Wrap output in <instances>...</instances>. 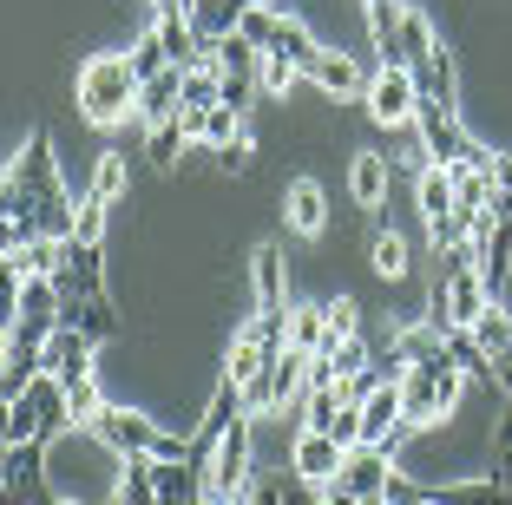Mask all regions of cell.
Listing matches in <instances>:
<instances>
[{"label":"cell","mask_w":512,"mask_h":505,"mask_svg":"<svg viewBox=\"0 0 512 505\" xmlns=\"http://www.w3.org/2000/svg\"><path fill=\"white\" fill-rule=\"evenodd\" d=\"M0 217H7L0 223V256H7V263L40 237H73L79 204L66 197V178H60V158H53V132H46V125H33L27 145H20L14 164H7Z\"/></svg>","instance_id":"obj_1"},{"label":"cell","mask_w":512,"mask_h":505,"mask_svg":"<svg viewBox=\"0 0 512 505\" xmlns=\"http://www.w3.org/2000/svg\"><path fill=\"white\" fill-rule=\"evenodd\" d=\"M138 66H132V53H92L86 66H79V119L86 125H119V119H132L138 112Z\"/></svg>","instance_id":"obj_2"},{"label":"cell","mask_w":512,"mask_h":505,"mask_svg":"<svg viewBox=\"0 0 512 505\" xmlns=\"http://www.w3.org/2000/svg\"><path fill=\"white\" fill-rule=\"evenodd\" d=\"M460 387H467V368L440 348V355L427 361H407L401 374V407H407V427L421 433V427H440V420L460 407Z\"/></svg>","instance_id":"obj_3"},{"label":"cell","mask_w":512,"mask_h":505,"mask_svg":"<svg viewBox=\"0 0 512 505\" xmlns=\"http://www.w3.org/2000/svg\"><path fill=\"white\" fill-rule=\"evenodd\" d=\"M86 433L106 446L112 460H138V453H151V460H184V446H191V433H171V427H158V420L132 414V407H106Z\"/></svg>","instance_id":"obj_4"},{"label":"cell","mask_w":512,"mask_h":505,"mask_svg":"<svg viewBox=\"0 0 512 505\" xmlns=\"http://www.w3.org/2000/svg\"><path fill=\"white\" fill-rule=\"evenodd\" d=\"M0 505H60V492H53V446L46 440L7 446V460H0Z\"/></svg>","instance_id":"obj_5"},{"label":"cell","mask_w":512,"mask_h":505,"mask_svg":"<svg viewBox=\"0 0 512 505\" xmlns=\"http://www.w3.org/2000/svg\"><path fill=\"white\" fill-rule=\"evenodd\" d=\"M362 105H368L375 125H414V112H421V79H414V66L381 60L375 79H368V92H362Z\"/></svg>","instance_id":"obj_6"},{"label":"cell","mask_w":512,"mask_h":505,"mask_svg":"<svg viewBox=\"0 0 512 505\" xmlns=\"http://www.w3.org/2000/svg\"><path fill=\"white\" fill-rule=\"evenodd\" d=\"M440 289H447V322L453 328H473L493 309V289H486V276H480V250H453Z\"/></svg>","instance_id":"obj_7"},{"label":"cell","mask_w":512,"mask_h":505,"mask_svg":"<svg viewBox=\"0 0 512 505\" xmlns=\"http://www.w3.org/2000/svg\"><path fill=\"white\" fill-rule=\"evenodd\" d=\"M414 132H421V145H427V158H434V164H467L473 145H480V138L460 125V105H440V99H421Z\"/></svg>","instance_id":"obj_8"},{"label":"cell","mask_w":512,"mask_h":505,"mask_svg":"<svg viewBox=\"0 0 512 505\" xmlns=\"http://www.w3.org/2000/svg\"><path fill=\"white\" fill-rule=\"evenodd\" d=\"M335 486L355 492V499H388V486H394V453H388V446H368V440L348 446Z\"/></svg>","instance_id":"obj_9"},{"label":"cell","mask_w":512,"mask_h":505,"mask_svg":"<svg viewBox=\"0 0 512 505\" xmlns=\"http://www.w3.org/2000/svg\"><path fill=\"white\" fill-rule=\"evenodd\" d=\"M407 407H401V381H381L375 394L362 401V440L368 446H388V453H401V440H407Z\"/></svg>","instance_id":"obj_10"},{"label":"cell","mask_w":512,"mask_h":505,"mask_svg":"<svg viewBox=\"0 0 512 505\" xmlns=\"http://www.w3.org/2000/svg\"><path fill=\"white\" fill-rule=\"evenodd\" d=\"M53 283H60V296H106V243H79V237H66Z\"/></svg>","instance_id":"obj_11"},{"label":"cell","mask_w":512,"mask_h":505,"mask_svg":"<svg viewBox=\"0 0 512 505\" xmlns=\"http://www.w3.org/2000/svg\"><path fill=\"white\" fill-rule=\"evenodd\" d=\"M283 223L296 230V237H322V230H329V191H322L316 178H289V191H283Z\"/></svg>","instance_id":"obj_12"},{"label":"cell","mask_w":512,"mask_h":505,"mask_svg":"<svg viewBox=\"0 0 512 505\" xmlns=\"http://www.w3.org/2000/svg\"><path fill=\"white\" fill-rule=\"evenodd\" d=\"M178 112H184V66H165L158 79H145V86H138V112H132V119L151 132V125L178 119Z\"/></svg>","instance_id":"obj_13"},{"label":"cell","mask_w":512,"mask_h":505,"mask_svg":"<svg viewBox=\"0 0 512 505\" xmlns=\"http://www.w3.org/2000/svg\"><path fill=\"white\" fill-rule=\"evenodd\" d=\"M92 335L73 322H60L53 335H46V374H60V381H79V374H92Z\"/></svg>","instance_id":"obj_14"},{"label":"cell","mask_w":512,"mask_h":505,"mask_svg":"<svg viewBox=\"0 0 512 505\" xmlns=\"http://www.w3.org/2000/svg\"><path fill=\"white\" fill-rule=\"evenodd\" d=\"M342 453H348L342 440H329V433H309V427H302V433H296V446H289V466H296L302 479L329 486V479L342 473Z\"/></svg>","instance_id":"obj_15"},{"label":"cell","mask_w":512,"mask_h":505,"mask_svg":"<svg viewBox=\"0 0 512 505\" xmlns=\"http://www.w3.org/2000/svg\"><path fill=\"white\" fill-rule=\"evenodd\" d=\"M309 79H316L329 99H362L375 73H362V60H355V53H335V46H322V60L309 66Z\"/></svg>","instance_id":"obj_16"},{"label":"cell","mask_w":512,"mask_h":505,"mask_svg":"<svg viewBox=\"0 0 512 505\" xmlns=\"http://www.w3.org/2000/svg\"><path fill=\"white\" fill-rule=\"evenodd\" d=\"M250 289H256V315L289 309V283H283V243H256V256H250Z\"/></svg>","instance_id":"obj_17"},{"label":"cell","mask_w":512,"mask_h":505,"mask_svg":"<svg viewBox=\"0 0 512 505\" xmlns=\"http://www.w3.org/2000/svg\"><path fill=\"white\" fill-rule=\"evenodd\" d=\"M440 53V33L427 14H414V7H401V27H394V46H388V60L394 66H427Z\"/></svg>","instance_id":"obj_18"},{"label":"cell","mask_w":512,"mask_h":505,"mask_svg":"<svg viewBox=\"0 0 512 505\" xmlns=\"http://www.w3.org/2000/svg\"><path fill=\"white\" fill-rule=\"evenodd\" d=\"M388 158H381V151H355V158H348V197H355V204L362 210H381L388 204Z\"/></svg>","instance_id":"obj_19"},{"label":"cell","mask_w":512,"mask_h":505,"mask_svg":"<svg viewBox=\"0 0 512 505\" xmlns=\"http://www.w3.org/2000/svg\"><path fill=\"white\" fill-rule=\"evenodd\" d=\"M421 492L440 505H512V486H499L493 473L486 479H427Z\"/></svg>","instance_id":"obj_20"},{"label":"cell","mask_w":512,"mask_h":505,"mask_svg":"<svg viewBox=\"0 0 512 505\" xmlns=\"http://www.w3.org/2000/svg\"><path fill=\"white\" fill-rule=\"evenodd\" d=\"M158 40H165V53H171V66H211V46H204V33H197V20L191 14H165L158 20Z\"/></svg>","instance_id":"obj_21"},{"label":"cell","mask_w":512,"mask_h":505,"mask_svg":"<svg viewBox=\"0 0 512 505\" xmlns=\"http://www.w3.org/2000/svg\"><path fill=\"white\" fill-rule=\"evenodd\" d=\"M414 197H421V223H427V237H434L440 223L453 217V164H427L421 178H414Z\"/></svg>","instance_id":"obj_22"},{"label":"cell","mask_w":512,"mask_h":505,"mask_svg":"<svg viewBox=\"0 0 512 505\" xmlns=\"http://www.w3.org/2000/svg\"><path fill=\"white\" fill-rule=\"evenodd\" d=\"M263 53H283V60H296V66H302V79H309V66L322 60V40H316V33H309V27H302V20L283 7V20H276V40L263 46Z\"/></svg>","instance_id":"obj_23"},{"label":"cell","mask_w":512,"mask_h":505,"mask_svg":"<svg viewBox=\"0 0 512 505\" xmlns=\"http://www.w3.org/2000/svg\"><path fill=\"white\" fill-rule=\"evenodd\" d=\"M112 505H165L158 499V460H151V453L119 460V492H112Z\"/></svg>","instance_id":"obj_24"},{"label":"cell","mask_w":512,"mask_h":505,"mask_svg":"<svg viewBox=\"0 0 512 505\" xmlns=\"http://www.w3.org/2000/svg\"><path fill=\"white\" fill-rule=\"evenodd\" d=\"M322 342H329V302H289V348L322 355Z\"/></svg>","instance_id":"obj_25"},{"label":"cell","mask_w":512,"mask_h":505,"mask_svg":"<svg viewBox=\"0 0 512 505\" xmlns=\"http://www.w3.org/2000/svg\"><path fill=\"white\" fill-rule=\"evenodd\" d=\"M447 355L460 361V368H467V381H480L486 394L499 387V374H493V355H486V348L473 342V328H447Z\"/></svg>","instance_id":"obj_26"},{"label":"cell","mask_w":512,"mask_h":505,"mask_svg":"<svg viewBox=\"0 0 512 505\" xmlns=\"http://www.w3.org/2000/svg\"><path fill=\"white\" fill-rule=\"evenodd\" d=\"M243 7H250V0H197L191 20H197V33H204V46L230 40V33H237V20H243Z\"/></svg>","instance_id":"obj_27"},{"label":"cell","mask_w":512,"mask_h":505,"mask_svg":"<svg viewBox=\"0 0 512 505\" xmlns=\"http://www.w3.org/2000/svg\"><path fill=\"white\" fill-rule=\"evenodd\" d=\"M368 269H375L381 283H401L407 269H414V263H407V243L394 237V230H375V243H368Z\"/></svg>","instance_id":"obj_28"},{"label":"cell","mask_w":512,"mask_h":505,"mask_svg":"<svg viewBox=\"0 0 512 505\" xmlns=\"http://www.w3.org/2000/svg\"><path fill=\"white\" fill-rule=\"evenodd\" d=\"M414 79H421V99L460 105V92H453V86H460V79H453V53H447V46H440V53H434V60H427V66H414Z\"/></svg>","instance_id":"obj_29"},{"label":"cell","mask_w":512,"mask_h":505,"mask_svg":"<svg viewBox=\"0 0 512 505\" xmlns=\"http://www.w3.org/2000/svg\"><path fill=\"white\" fill-rule=\"evenodd\" d=\"M184 145H191V132H184V119H165V125H151V132H145V158L158 164V171H171Z\"/></svg>","instance_id":"obj_30"},{"label":"cell","mask_w":512,"mask_h":505,"mask_svg":"<svg viewBox=\"0 0 512 505\" xmlns=\"http://www.w3.org/2000/svg\"><path fill=\"white\" fill-rule=\"evenodd\" d=\"M66 401H73V420L79 427H92V420L106 414V387H99V374H79V381H66Z\"/></svg>","instance_id":"obj_31"},{"label":"cell","mask_w":512,"mask_h":505,"mask_svg":"<svg viewBox=\"0 0 512 505\" xmlns=\"http://www.w3.org/2000/svg\"><path fill=\"white\" fill-rule=\"evenodd\" d=\"M276 20H283V7H276V0H256V7H243L237 33H243L250 46H270V40H276Z\"/></svg>","instance_id":"obj_32"},{"label":"cell","mask_w":512,"mask_h":505,"mask_svg":"<svg viewBox=\"0 0 512 505\" xmlns=\"http://www.w3.org/2000/svg\"><path fill=\"white\" fill-rule=\"evenodd\" d=\"M132 66H138V79H158L171 66V53H165V40H158V20H151L145 33L132 40Z\"/></svg>","instance_id":"obj_33"},{"label":"cell","mask_w":512,"mask_h":505,"mask_svg":"<svg viewBox=\"0 0 512 505\" xmlns=\"http://www.w3.org/2000/svg\"><path fill=\"white\" fill-rule=\"evenodd\" d=\"M473 342H480L486 355H506V348H512V315L499 309V302L480 315V322H473Z\"/></svg>","instance_id":"obj_34"},{"label":"cell","mask_w":512,"mask_h":505,"mask_svg":"<svg viewBox=\"0 0 512 505\" xmlns=\"http://www.w3.org/2000/svg\"><path fill=\"white\" fill-rule=\"evenodd\" d=\"M92 197L119 204L125 197V151H99V171H92Z\"/></svg>","instance_id":"obj_35"},{"label":"cell","mask_w":512,"mask_h":505,"mask_svg":"<svg viewBox=\"0 0 512 505\" xmlns=\"http://www.w3.org/2000/svg\"><path fill=\"white\" fill-rule=\"evenodd\" d=\"M106 210H112L106 197H92V191H86V197H79V223H73V237H79V243H106Z\"/></svg>","instance_id":"obj_36"},{"label":"cell","mask_w":512,"mask_h":505,"mask_svg":"<svg viewBox=\"0 0 512 505\" xmlns=\"http://www.w3.org/2000/svg\"><path fill=\"white\" fill-rule=\"evenodd\" d=\"M302 79L296 60H283V53H263V92H276V99H289V86Z\"/></svg>","instance_id":"obj_37"},{"label":"cell","mask_w":512,"mask_h":505,"mask_svg":"<svg viewBox=\"0 0 512 505\" xmlns=\"http://www.w3.org/2000/svg\"><path fill=\"white\" fill-rule=\"evenodd\" d=\"M27 440H46L40 414H33L27 401H7V446H27Z\"/></svg>","instance_id":"obj_38"},{"label":"cell","mask_w":512,"mask_h":505,"mask_svg":"<svg viewBox=\"0 0 512 505\" xmlns=\"http://www.w3.org/2000/svg\"><path fill=\"white\" fill-rule=\"evenodd\" d=\"M348 335H362V309H355L348 296H335L329 302V342H348ZM329 342H322V348H329Z\"/></svg>","instance_id":"obj_39"},{"label":"cell","mask_w":512,"mask_h":505,"mask_svg":"<svg viewBox=\"0 0 512 505\" xmlns=\"http://www.w3.org/2000/svg\"><path fill=\"white\" fill-rule=\"evenodd\" d=\"M493 479L512 486V407H506V420H499V433H493Z\"/></svg>","instance_id":"obj_40"},{"label":"cell","mask_w":512,"mask_h":505,"mask_svg":"<svg viewBox=\"0 0 512 505\" xmlns=\"http://www.w3.org/2000/svg\"><path fill=\"white\" fill-rule=\"evenodd\" d=\"M243 505H283V473H256L250 492H243Z\"/></svg>","instance_id":"obj_41"},{"label":"cell","mask_w":512,"mask_h":505,"mask_svg":"<svg viewBox=\"0 0 512 505\" xmlns=\"http://www.w3.org/2000/svg\"><path fill=\"white\" fill-rule=\"evenodd\" d=\"M217 164H224L230 178H243V171H250V164H256V145H250V132H243L237 145H224V151H217Z\"/></svg>","instance_id":"obj_42"},{"label":"cell","mask_w":512,"mask_h":505,"mask_svg":"<svg viewBox=\"0 0 512 505\" xmlns=\"http://www.w3.org/2000/svg\"><path fill=\"white\" fill-rule=\"evenodd\" d=\"M493 374H499V394H506V407H512V348H506V355H493Z\"/></svg>","instance_id":"obj_43"},{"label":"cell","mask_w":512,"mask_h":505,"mask_svg":"<svg viewBox=\"0 0 512 505\" xmlns=\"http://www.w3.org/2000/svg\"><path fill=\"white\" fill-rule=\"evenodd\" d=\"M348 505H388V499H348Z\"/></svg>","instance_id":"obj_44"},{"label":"cell","mask_w":512,"mask_h":505,"mask_svg":"<svg viewBox=\"0 0 512 505\" xmlns=\"http://www.w3.org/2000/svg\"><path fill=\"white\" fill-rule=\"evenodd\" d=\"M60 505H79V499H60Z\"/></svg>","instance_id":"obj_45"}]
</instances>
